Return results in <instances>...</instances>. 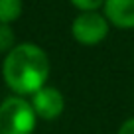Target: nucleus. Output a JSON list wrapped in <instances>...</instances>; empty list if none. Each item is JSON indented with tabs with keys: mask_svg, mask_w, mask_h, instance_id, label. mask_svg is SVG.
Returning <instances> with one entry per match:
<instances>
[{
	"mask_svg": "<svg viewBox=\"0 0 134 134\" xmlns=\"http://www.w3.org/2000/svg\"><path fill=\"white\" fill-rule=\"evenodd\" d=\"M51 63L46 49L38 43H18L2 59V81L12 95L32 97L49 81Z\"/></svg>",
	"mask_w": 134,
	"mask_h": 134,
	"instance_id": "f257e3e1",
	"label": "nucleus"
},
{
	"mask_svg": "<svg viewBox=\"0 0 134 134\" xmlns=\"http://www.w3.org/2000/svg\"><path fill=\"white\" fill-rule=\"evenodd\" d=\"M38 116L30 99L10 95L0 103V134H34Z\"/></svg>",
	"mask_w": 134,
	"mask_h": 134,
	"instance_id": "f03ea898",
	"label": "nucleus"
},
{
	"mask_svg": "<svg viewBox=\"0 0 134 134\" xmlns=\"http://www.w3.org/2000/svg\"><path fill=\"white\" fill-rule=\"evenodd\" d=\"M110 24L100 12H79L71 22V36L81 46H99L109 36Z\"/></svg>",
	"mask_w": 134,
	"mask_h": 134,
	"instance_id": "7ed1b4c3",
	"label": "nucleus"
},
{
	"mask_svg": "<svg viewBox=\"0 0 134 134\" xmlns=\"http://www.w3.org/2000/svg\"><path fill=\"white\" fill-rule=\"evenodd\" d=\"M30 103L36 110L38 120H46V122L57 120L65 110V97L53 85H46L38 93H34L30 97Z\"/></svg>",
	"mask_w": 134,
	"mask_h": 134,
	"instance_id": "20e7f679",
	"label": "nucleus"
},
{
	"mask_svg": "<svg viewBox=\"0 0 134 134\" xmlns=\"http://www.w3.org/2000/svg\"><path fill=\"white\" fill-rule=\"evenodd\" d=\"M103 14L118 30H134V0H105Z\"/></svg>",
	"mask_w": 134,
	"mask_h": 134,
	"instance_id": "39448f33",
	"label": "nucleus"
},
{
	"mask_svg": "<svg viewBox=\"0 0 134 134\" xmlns=\"http://www.w3.org/2000/svg\"><path fill=\"white\" fill-rule=\"evenodd\" d=\"M24 12L22 0H0V24H12Z\"/></svg>",
	"mask_w": 134,
	"mask_h": 134,
	"instance_id": "423d86ee",
	"label": "nucleus"
},
{
	"mask_svg": "<svg viewBox=\"0 0 134 134\" xmlns=\"http://www.w3.org/2000/svg\"><path fill=\"white\" fill-rule=\"evenodd\" d=\"M16 34L12 24H0V53L6 55L16 47Z\"/></svg>",
	"mask_w": 134,
	"mask_h": 134,
	"instance_id": "0eeeda50",
	"label": "nucleus"
},
{
	"mask_svg": "<svg viewBox=\"0 0 134 134\" xmlns=\"http://www.w3.org/2000/svg\"><path fill=\"white\" fill-rule=\"evenodd\" d=\"M79 12H99L105 6V0H69Z\"/></svg>",
	"mask_w": 134,
	"mask_h": 134,
	"instance_id": "6e6552de",
	"label": "nucleus"
},
{
	"mask_svg": "<svg viewBox=\"0 0 134 134\" xmlns=\"http://www.w3.org/2000/svg\"><path fill=\"white\" fill-rule=\"evenodd\" d=\"M116 134H134V116L126 118V120L120 124V128H118Z\"/></svg>",
	"mask_w": 134,
	"mask_h": 134,
	"instance_id": "1a4fd4ad",
	"label": "nucleus"
}]
</instances>
